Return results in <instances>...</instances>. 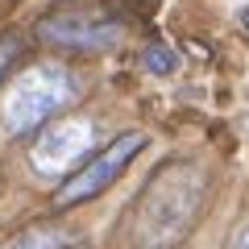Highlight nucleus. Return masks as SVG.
I'll use <instances>...</instances> for the list:
<instances>
[{
    "label": "nucleus",
    "instance_id": "1",
    "mask_svg": "<svg viewBox=\"0 0 249 249\" xmlns=\"http://www.w3.org/2000/svg\"><path fill=\"white\" fill-rule=\"evenodd\" d=\"M208 191V175L191 162H166L158 175L145 183L142 204H137V237L145 245H170L196 220Z\"/></svg>",
    "mask_w": 249,
    "mask_h": 249
},
{
    "label": "nucleus",
    "instance_id": "2",
    "mask_svg": "<svg viewBox=\"0 0 249 249\" xmlns=\"http://www.w3.org/2000/svg\"><path fill=\"white\" fill-rule=\"evenodd\" d=\"M75 100V83L62 67H29L25 75H17L0 104V116H4V129L13 137L34 133L37 124H46L58 108H67Z\"/></svg>",
    "mask_w": 249,
    "mask_h": 249
},
{
    "label": "nucleus",
    "instance_id": "3",
    "mask_svg": "<svg viewBox=\"0 0 249 249\" xmlns=\"http://www.w3.org/2000/svg\"><path fill=\"white\" fill-rule=\"evenodd\" d=\"M91 142H96L91 116H58V121H50L37 133L34 150H29V162L46 178H71L83 166V158L91 154Z\"/></svg>",
    "mask_w": 249,
    "mask_h": 249
},
{
    "label": "nucleus",
    "instance_id": "4",
    "mask_svg": "<svg viewBox=\"0 0 249 249\" xmlns=\"http://www.w3.org/2000/svg\"><path fill=\"white\" fill-rule=\"evenodd\" d=\"M37 37L62 50H112L124 37V21L108 9H58L37 21Z\"/></svg>",
    "mask_w": 249,
    "mask_h": 249
},
{
    "label": "nucleus",
    "instance_id": "5",
    "mask_svg": "<svg viewBox=\"0 0 249 249\" xmlns=\"http://www.w3.org/2000/svg\"><path fill=\"white\" fill-rule=\"evenodd\" d=\"M142 150H145V133H121V137H112L96 158H88L71 178H62V187L54 191V204H58V208H75V204L96 199L100 191H108V187L121 178V170L129 166Z\"/></svg>",
    "mask_w": 249,
    "mask_h": 249
},
{
    "label": "nucleus",
    "instance_id": "6",
    "mask_svg": "<svg viewBox=\"0 0 249 249\" xmlns=\"http://www.w3.org/2000/svg\"><path fill=\"white\" fill-rule=\"evenodd\" d=\"M4 249H75V237L62 229V224H29V229L17 232Z\"/></svg>",
    "mask_w": 249,
    "mask_h": 249
},
{
    "label": "nucleus",
    "instance_id": "7",
    "mask_svg": "<svg viewBox=\"0 0 249 249\" xmlns=\"http://www.w3.org/2000/svg\"><path fill=\"white\" fill-rule=\"evenodd\" d=\"M142 67L150 75H175V67H178V54L170 50V46H162V42H150L142 50Z\"/></svg>",
    "mask_w": 249,
    "mask_h": 249
},
{
    "label": "nucleus",
    "instance_id": "8",
    "mask_svg": "<svg viewBox=\"0 0 249 249\" xmlns=\"http://www.w3.org/2000/svg\"><path fill=\"white\" fill-rule=\"evenodd\" d=\"M17 54H21V42L13 34H4L0 37V79H4V75L13 71V62H17Z\"/></svg>",
    "mask_w": 249,
    "mask_h": 249
},
{
    "label": "nucleus",
    "instance_id": "9",
    "mask_svg": "<svg viewBox=\"0 0 249 249\" xmlns=\"http://www.w3.org/2000/svg\"><path fill=\"white\" fill-rule=\"evenodd\" d=\"M237 249H249V229L241 232V241H237Z\"/></svg>",
    "mask_w": 249,
    "mask_h": 249
},
{
    "label": "nucleus",
    "instance_id": "10",
    "mask_svg": "<svg viewBox=\"0 0 249 249\" xmlns=\"http://www.w3.org/2000/svg\"><path fill=\"white\" fill-rule=\"evenodd\" d=\"M241 25H245V29H249V9H241Z\"/></svg>",
    "mask_w": 249,
    "mask_h": 249
}]
</instances>
